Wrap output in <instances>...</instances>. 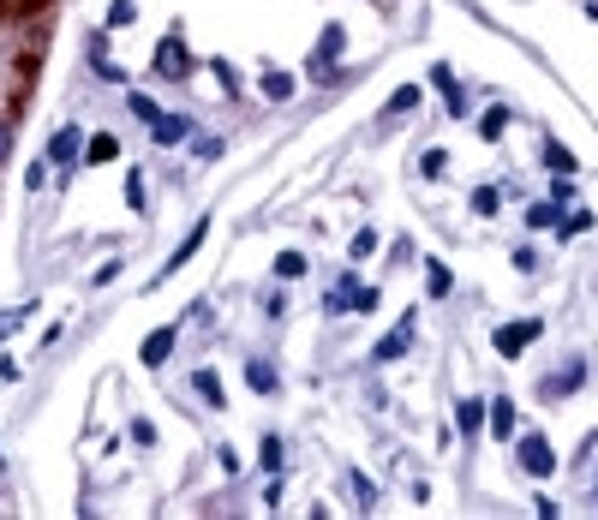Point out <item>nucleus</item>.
Here are the masks:
<instances>
[{
    "mask_svg": "<svg viewBox=\"0 0 598 520\" xmlns=\"http://www.w3.org/2000/svg\"><path fill=\"white\" fill-rule=\"evenodd\" d=\"M115 138H90V162H115Z\"/></svg>",
    "mask_w": 598,
    "mask_h": 520,
    "instance_id": "12",
    "label": "nucleus"
},
{
    "mask_svg": "<svg viewBox=\"0 0 598 520\" xmlns=\"http://www.w3.org/2000/svg\"><path fill=\"white\" fill-rule=\"evenodd\" d=\"M204 246V221H198V228H192V233H185V240H180V251H174V263H185V258H192V251H198Z\"/></svg>",
    "mask_w": 598,
    "mask_h": 520,
    "instance_id": "11",
    "label": "nucleus"
},
{
    "mask_svg": "<svg viewBox=\"0 0 598 520\" xmlns=\"http://www.w3.org/2000/svg\"><path fill=\"white\" fill-rule=\"evenodd\" d=\"M533 335H539V318H527V323H514V329H503V335H497V347H503V353H521Z\"/></svg>",
    "mask_w": 598,
    "mask_h": 520,
    "instance_id": "2",
    "label": "nucleus"
},
{
    "mask_svg": "<svg viewBox=\"0 0 598 520\" xmlns=\"http://www.w3.org/2000/svg\"><path fill=\"white\" fill-rule=\"evenodd\" d=\"M479 419H484V407H479V401L461 407V431H479Z\"/></svg>",
    "mask_w": 598,
    "mask_h": 520,
    "instance_id": "14",
    "label": "nucleus"
},
{
    "mask_svg": "<svg viewBox=\"0 0 598 520\" xmlns=\"http://www.w3.org/2000/svg\"><path fill=\"white\" fill-rule=\"evenodd\" d=\"M425 288H431V293H449V270H443V263H431V275H425Z\"/></svg>",
    "mask_w": 598,
    "mask_h": 520,
    "instance_id": "16",
    "label": "nucleus"
},
{
    "mask_svg": "<svg viewBox=\"0 0 598 520\" xmlns=\"http://www.w3.org/2000/svg\"><path fill=\"white\" fill-rule=\"evenodd\" d=\"M521 466H527V473H551L556 466V455H551V443H544V437H521Z\"/></svg>",
    "mask_w": 598,
    "mask_h": 520,
    "instance_id": "1",
    "label": "nucleus"
},
{
    "mask_svg": "<svg viewBox=\"0 0 598 520\" xmlns=\"http://www.w3.org/2000/svg\"><path fill=\"white\" fill-rule=\"evenodd\" d=\"M185 66V48L180 43H162V73H180Z\"/></svg>",
    "mask_w": 598,
    "mask_h": 520,
    "instance_id": "10",
    "label": "nucleus"
},
{
    "mask_svg": "<svg viewBox=\"0 0 598 520\" xmlns=\"http://www.w3.org/2000/svg\"><path fill=\"white\" fill-rule=\"evenodd\" d=\"M275 275H282V281H299V275H305V258H299V251H282V258H275Z\"/></svg>",
    "mask_w": 598,
    "mask_h": 520,
    "instance_id": "5",
    "label": "nucleus"
},
{
    "mask_svg": "<svg viewBox=\"0 0 598 520\" xmlns=\"http://www.w3.org/2000/svg\"><path fill=\"white\" fill-rule=\"evenodd\" d=\"M150 132H156L162 144H180V138H185V120H180V114H168V120H156Z\"/></svg>",
    "mask_w": 598,
    "mask_h": 520,
    "instance_id": "4",
    "label": "nucleus"
},
{
    "mask_svg": "<svg viewBox=\"0 0 598 520\" xmlns=\"http://www.w3.org/2000/svg\"><path fill=\"white\" fill-rule=\"evenodd\" d=\"M473 210H479V216H497V191H491V186L473 191Z\"/></svg>",
    "mask_w": 598,
    "mask_h": 520,
    "instance_id": "13",
    "label": "nucleus"
},
{
    "mask_svg": "<svg viewBox=\"0 0 598 520\" xmlns=\"http://www.w3.org/2000/svg\"><path fill=\"white\" fill-rule=\"evenodd\" d=\"M491 431H503V437L514 431V407L509 401H491Z\"/></svg>",
    "mask_w": 598,
    "mask_h": 520,
    "instance_id": "7",
    "label": "nucleus"
},
{
    "mask_svg": "<svg viewBox=\"0 0 598 520\" xmlns=\"http://www.w3.org/2000/svg\"><path fill=\"white\" fill-rule=\"evenodd\" d=\"M72 150H78V126H60L55 132V162H66Z\"/></svg>",
    "mask_w": 598,
    "mask_h": 520,
    "instance_id": "8",
    "label": "nucleus"
},
{
    "mask_svg": "<svg viewBox=\"0 0 598 520\" xmlns=\"http://www.w3.org/2000/svg\"><path fill=\"white\" fill-rule=\"evenodd\" d=\"M395 353H407V329H395V335H384V341H377V365L395 359Z\"/></svg>",
    "mask_w": 598,
    "mask_h": 520,
    "instance_id": "6",
    "label": "nucleus"
},
{
    "mask_svg": "<svg viewBox=\"0 0 598 520\" xmlns=\"http://www.w3.org/2000/svg\"><path fill=\"white\" fill-rule=\"evenodd\" d=\"M168 347H174V329H156V335H150V341H144V365L168 359Z\"/></svg>",
    "mask_w": 598,
    "mask_h": 520,
    "instance_id": "3",
    "label": "nucleus"
},
{
    "mask_svg": "<svg viewBox=\"0 0 598 520\" xmlns=\"http://www.w3.org/2000/svg\"><path fill=\"white\" fill-rule=\"evenodd\" d=\"M527 221H533V228H551V221H556V203H533Z\"/></svg>",
    "mask_w": 598,
    "mask_h": 520,
    "instance_id": "15",
    "label": "nucleus"
},
{
    "mask_svg": "<svg viewBox=\"0 0 598 520\" xmlns=\"http://www.w3.org/2000/svg\"><path fill=\"white\" fill-rule=\"evenodd\" d=\"M245 383L270 395V389H275V371H270V365H245Z\"/></svg>",
    "mask_w": 598,
    "mask_h": 520,
    "instance_id": "9",
    "label": "nucleus"
}]
</instances>
